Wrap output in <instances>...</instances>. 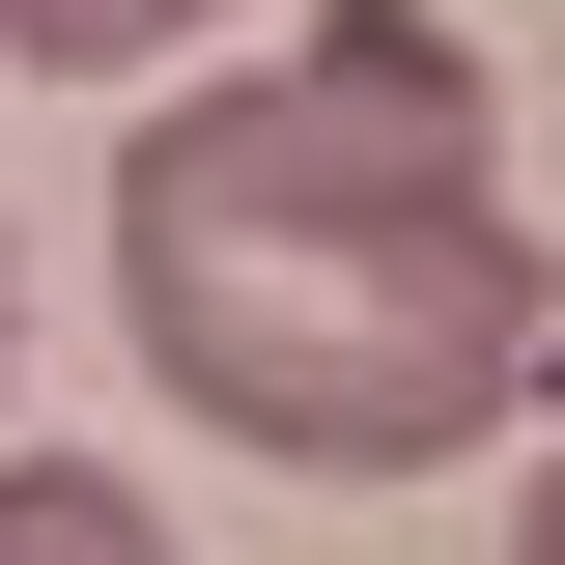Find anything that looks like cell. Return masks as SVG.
<instances>
[{
	"label": "cell",
	"instance_id": "cell-1",
	"mask_svg": "<svg viewBox=\"0 0 565 565\" xmlns=\"http://www.w3.org/2000/svg\"><path fill=\"white\" fill-rule=\"evenodd\" d=\"M114 311L141 396H199L282 481H424L565 367L537 226L481 170V29L424 0H311L255 85H170L114 170Z\"/></svg>",
	"mask_w": 565,
	"mask_h": 565
},
{
	"label": "cell",
	"instance_id": "cell-2",
	"mask_svg": "<svg viewBox=\"0 0 565 565\" xmlns=\"http://www.w3.org/2000/svg\"><path fill=\"white\" fill-rule=\"evenodd\" d=\"M199 29H226V0H0V57H29V85H114V114L199 57Z\"/></svg>",
	"mask_w": 565,
	"mask_h": 565
},
{
	"label": "cell",
	"instance_id": "cell-3",
	"mask_svg": "<svg viewBox=\"0 0 565 565\" xmlns=\"http://www.w3.org/2000/svg\"><path fill=\"white\" fill-rule=\"evenodd\" d=\"M0 565H170V509L114 452H0Z\"/></svg>",
	"mask_w": 565,
	"mask_h": 565
},
{
	"label": "cell",
	"instance_id": "cell-4",
	"mask_svg": "<svg viewBox=\"0 0 565 565\" xmlns=\"http://www.w3.org/2000/svg\"><path fill=\"white\" fill-rule=\"evenodd\" d=\"M509 565H565V452H537V481H509Z\"/></svg>",
	"mask_w": 565,
	"mask_h": 565
},
{
	"label": "cell",
	"instance_id": "cell-5",
	"mask_svg": "<svg viewBox=\"0 0 565 565\" xmlns=\"http://www.w3.org/2000/svg\"><path fill=\"white\" fill-rule=\"evenodd\" d=\"M0 367H29V282H0Z\"/></svg>",
	"mask_w": 565,
	"mask_h": 565
}]
</instances>
